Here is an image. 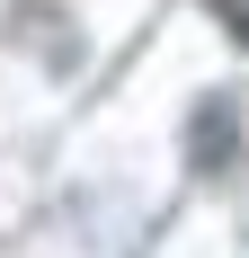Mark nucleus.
Returning <instances> with one entry per match:
<instances>
[{
	"label": "nucleus",
	"mask_w": 249,
	"mask_h": 258,
	"mask_svg": "<svg viewBox=\"0 0 249 258\" xmlns=\"http://www.w3.org/2000/svg\"><path fill=\"white\" fill-rule=\"evenodd\" d=\"M214 18L231 27V45H249V0H214Z\"/></svg>",
	"instance_id": "nucleus-1"
}]
</instances>
